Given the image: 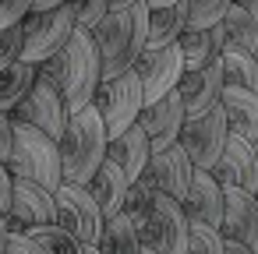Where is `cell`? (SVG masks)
Returning a JSON list of instances; mask_svg holds the SVG:
<instances>
[{"label": "cell", "mask_w": 258, "mask_h": 254, "mask_svg": "<svg viewBox=\"0 0 258 254\" xmlns=\"http://www.w3.org/2000/svg\"><path fill=\"white\" fill-rule=\"evenodd\" d=\"M36 74H39V78H46V81L60 92V99H64V110H68V113H75V110L89 106V103H92L96 85L103 81L99 50H96V43H92V32H89V29H82V25H75L71 39H68L57 53H50L46 60H39V64H36Z\"/></svg>", "instance_id": "cell-1"}, {"label": "cell", "mask_w": 258, "mask_h": 254, "mask_svg": "<svg viewBox=\"0 0 258 254\" xmlns=\"http://www.w3.org/2000/svg\"><path fill=\"white\" fill-rule=\"evenodd\" d=\"M92 43L99 50V67L103 78H113L120 71H127L138 53L145 50V32H149V4L138 0L131 8L120 11H106L92 29Z\"/></svg>", "instance_id": "cell-2"}, {"label": "cell", "mask_w": 258, "mask_h": 254, "mask_svg": "<svg viewBox=\"0 0 258 254\" xmlns=\"http://www.w3.org/2000/svg\"><path fill=\"white\" fill-rule=\"evenodd\" d=\"M106 127H103V117L99 110L89 103L75 113H68L64 120V131L57 138V148H60V180H75V184H85L96 166L103 162L106 155Z\"/></svg>", "instance_id": "cell-3"}, {"label": "cell", "mask_w": 258, "mask_h": 254, "mask_svg": "<svg viewBox=\"0 0 258 254\" xmlns=\"http://www.w3.org/2000/svg\"><path fill=\"white\" fill-rule=\"evenodd\" d=\"M8 170L11 177H29L43 187H57L60 184V148L57 138H50L46 131L15 120V141H11V155H8Z\"/></svg>", "instance_id": "cell-4"}, {"label": "cell", "mask_w": 258, "mask_h": 254, "mask_svg": "<svg viewBox=\"0 0 258 254\" xmlns=\"http://www.w3.org/2000/svg\"><path fill=\"white\" fill-rule=\"evenodd\" d=\"M53 222H60L71 236H78L85 254H96V243L103 233V212L85 184L60 180L53 187Z\"/></svg>", "instance_id": "cell-5"}, {"label": "cell", "mask_w": 258, "mask_h": 254, "mask_svg": "<svg viewBox=\"0 0 258 254\" xmlns=\"http://www.w3.org/2000/svg\"><path fill=\"white\" fill-rule=\"evenodd\" d=\"M138 250L142 254H180L187 250V215L177 198L152 194V208L138 226Z\"/></svg>", "instance_id": "cell-6"}, {"label": "cell", "mask_w": 258, "mask_h": 254, "mask_svg": "<svg viewBox=\"0 0 258 254\" xmlns=\"http://www.w3.org/2000/svg\"><path fill=\"white\" fill-rule=\"evenodd\" d=\"M92 106L99 110L103 127H106L110 138L120 134L127 124H135L138 113H142V106H145V99H142V81H138L135 67H127V71H120V74H113V78H103V81L96 85V92H92Z\"/></svg>", "instance_id": "cell-7"}, {"label": "cell", "mask_w": 258, "mask_h": 254, "mask_svg": "<svg viewBox=\"0 0 258 254\" xmlns=\"http://www.w3.org/2000/svg\"><path fill=\"white\" fill-rule=\"evenodd\" d=\"M75 32V15L68 8V0L46 11H29L22 18V60L39 64L50 53H57Z\"/></svg>", "instance_id": "cell-8"}, {"label": "cell", "mask_w": 258, "mask_h": 254, "mask_svg": "<svg viewBox=\"0 0 258 254\" xmlns=\"http://www.w3.org/2000/svg\"><path fill=\"white\" fill-rule=\"evenodd\" d=\"M226 134H230L226 113H223L219 103H212L209 110H202V113H187V117H184L177 141H180V148L191 155L195 170H212V162H216L219 152H223Z\"/></svg>", "instance_id": "cell-9"}, {"label": "cell", "mask_w": 258, "mask_h": 254, "mask_svg": "<svg viewBox=\"0 0 258 254\" xmlns=\"http://www.w3.org/2000/svg\"><path fill=\"white\" fill-rule=\"evenodd\" d=\"M131 67H135V74L142 81V99L152 103V99L166 96L170 89H177V78L184 71V60H180L177 43H166V46H145Z\"/></svg>", "instance_id": "cell-10"}, {"label": "cell", "mask_w": 258, "mask_h": 254, "mask_svg": "<svg viewBox=\"0 0 258 254\" xmlns=\"http://www.w3.org/2000/svg\"><path fill=\"white\" fill-rule=\"evenodd\" d=\"M11 117H15V120H25V124H32V127H39V131H46L50 138H60L64 120H68V110H64L60 92H57L46 78L36 74V81L29 85V92L15 103Z\"/></svg>", "instance_id": "cell-11"}, {"label": "cell", "mask_w": 258, "mask_h": 254, "mask_svg": "<svg viewBox=\"0 0 258 254\" xmlns=\"http://www.w3.org/2000/svg\"><path fill=\"white\" fill-rule=\"evenodd\" d=\"M138 177H142L152 191L170 194V198H177V201H180V198H184V191H187V184H191V177H195V162H191V155L180 148V141H173V145H166V148L152 152Z\"/></svg>", "instance_id": "cell-12"}, {"label": "cell", "mask_w": 258, "mask_h": 254, "mask_svg": "<svg viewBox=\"0 0 258 254\" xmlns=\"http://www.w3.org/2000/svg\"><path fill=\"white\" fill-rule=\"evenodd\" d=\"M50 219H53V191L29 180V177H11V201L4 212V233L29 229V226H39Z\"/></svg>", "instance_id": "cell-13"}, {"label": "cell", "mask_w": 258, "mask_h": 254, "mask_svg": "<svg viewBox=\"0 0 258 254\" xmlns=\"http://www.w3.org/2000/svg\"><path fill=\"white\" fill-rule=\"evenodd\" d=\"M184 117H187V113H184V103H180V92H177V89H170L166 96H159V99L145 103V106H142V113H138V127L145 131L149 148H152V152H159V148L173 145V141H177V134H180Z\"/></svg>", "instance_id": "cell-14"}, {"label": "cell", "mask_w": 258, "mask_h": 254, "mask_svg": "<svg viewBox=\"0 0 258 254\" xmlns=\"http://www.w3.org/2000/svg\"><path fill=\"white\" fill-rule=\"evenodd\" d=\"M209 173H212L223 187L254 191V187H258V152H254V145L230 131L226 141H223V152H219V159L212 162Z\"/></svg>", "instance_id": "cell-15"}, {"label": "cell", "mask_w": 258, "mask_h": 254, "mask_svg": "<svg viewBox=\"0 0 258 254\" xmlns=\"http://www.w3.org/2000/svg\"><path fill=\"white\" fill-rule=\"evenodd\" d=\"M223 236H237L251 254H258V198L244 187H223Z\"/></svg>", "instance_id": "cell-16"}, {"label": "cell", "mask_w": 258, "mask_h": 254, "mask_svg": "<svg viewBox=\"0 0 258 254\" xmlns=\"http://www.w3.org/2000/svg\"><path fill=\"white\" fill-rule=\"evenodd\" d=\"M177 92H180L184 113H202L212 103H219V92H223V64H219V57H209L198 67H184L180 78H177Z\"/></svg>", "instance_id": "cell-17"}, {"label": "cell", "mask_w": 258, "mask_h": 254, "mask_svg": "<svg viewBox=\"0 0 258 254\" xmlns=\"http://www.w3.org/2000/svg\"><path fill=\"white\" fill-rule=\"evenodd\" d=\"M180 208H184L187 222L219 226L223 222V184L209 170H195V177H191V184L180 198Z\"/></svg>", "instance_id": "cell-18"}, {"label": "cell", "mask_w": 258, "mask_h": 254, "mask_svg": "<svg viewBox=\"0 0 258 254\" xmlns=\"http://www.w3.org/2000/svg\"><path fill=\"white\" fill-rule=\"evenodd\" d=\"M219 106H223V113H226L230 131L240 134L244 141H251L254 152H258V92L223 85V92H219Z\"/></svg>", "instance_id": "cell-19"}, {"label": "cell", "mask_w": 258, "mask_h": 254, "mask_svg": "<svg viewBox=\"0 0 258 254\" xmlns=\"http://www.w3.org/2000/svg\"><path fill=\"white\" fill-rule=\"evenodd\" d=\"M149 155H152L149 138H145V131H142V127H138V120H135V124H127L120 134L106 138V155H103V159L117 162V166L124 170V177H127V180H135V177L142 173V166L149 162Z\"/></svg>", "instance_id": "cell-20"}, {"label": "cell", "mask_w": 258, "mask_h": 254, "mask_svg": "<svg viewBox=\"0 0 258 254\" xmlns=\"http://www.w3.org/2000/svg\"><path fill=\"white\" fill-rule=\"evenodd\" d=\"M127 184H131V180L124 177V170H120L117 162H110V159H103V162L96 166V173L85 180V187H89V194L96 198V205H99L103 219H110V215H117V212H120Z\"/></svg>", "instance_id": "cell-21"}, {"label": "cell", "mask_w": 258, "mask_h": 254, "mask_svg": "<svg viewBox=\"0 0 258 254\" xmlns=\"http://www.w3.org/2000/svg\"><path fill=\"white\" fill-rule=\"evenodd\" d=\"M187 25V8L184 0H170V4H156L149 8V32H145V46H166L180 36V29Z\"/></svg>", "instance_id": "cell-22"}, {"label": "cell", "mask_w": 258, "mask_h": 254, "mask_svg": "<svg viewBox=\"0 0 258 254\" xmlns=\"http://www.w3.org/2000/svg\"><path fill=\"white\" fill-rule=\"evenodd\" d=\"M219 64H223V85L258 92V60H254L251 50L226 39V46L219 50Z\"/></svg>", "instance_id": "cell-23"}, {"label": "cell", "mask_w": 258, "mask_h": 254, "mask_svg": "<svg viewBox=\"0 0 258 254\" xmlns=\"http://www.w3.org/2000/svg\"><path fill=\"white\" fill-rule=\"evenodd\" d=\"M96 250H103V254H138V226L131 219H124L120 212L103 219V233H99Z\"/></svg>", "instance_id": "cell-24"}, {"label": "cell", "mask_w": 258, "mask_h": 254, "mask_svg": "<svg viewBox=\"0 0 258 254\" xmlns=\"http://www.w3.org/2000/svg\"><path fill=\"white\" fill-rule=\"evenodd\" d=\"M36 81V64L29 60H11L0 67V110H15V103L29 92V85Z\"/></svg>", "instance_id": "cell-25"}, {"label": "cell", "mask_w": 258, "mask_h": 254, "mask_svg": "<svg viewBox=\"0 0 258 254\" xmlns=\"http://www.w3.org/2000/svg\"><path fill=\"white\" fill-rule=\"evenodd\" d=\"M32 240H36V247H39V254H85V247H82V240L78 236H71L60 222H39V226H29L25 229Z\"/></svg>", "instance_id": "cell-26"}, {"label": "cell", "mask_w": 258, "mask_h": 254, "mask_svg": "<svg viewBox=\"0 0 258 254\" xmlns=\"http://www.w3.org/2000/svg\"><path fill=\"white\" fill-rule=\"evenodd\" d=\"M173 43H177V50H180L184 67H198V64H205L209 57H219L216 46H212V32H209V29H198V25H184Z\"/></svg>", "instance_id": "cell-27"}, {"label": "cell", "mask_w": 258, "mask_h": 254, "mask_svg": "<svg viewBox=\"0 0 258 254\" xmlns=\"http://www.w3.org/2000/svg\"><path fill=\"white\" fill-rule=\"evenodd\" d=\"M223 29H226V39H230V43H237V46H244V50L254 53V43H258V22H254L247 11H240L237 4H230L226 15H223Z\"/></svg>", "instance_id": "cell-28"}, {"label": "cell", "mask_w": 258, "mask_h": 254, "mask_svg": "<svg viewBox=\"0 0 258 254\" xmlns=\"http://www.w3.org/2000/svg\"><path fill=\"white\" fill-rule=\"evenodd\" d=\"M152 187L142 180V177H135L131 184H127V191H124V205H120V215L124 219H131L135 226H142L145 222V215H149V208H152Z\"/></svg>", "instance_id": "cell-29"}, {"label": "cell", "mask_w": 258, "mask_h": 254, "mask_svg": "<svg viewBox=\"0 0 258 254\" xmlns=\"http://www.w3.org/2000/svg\"><path fill=\"white\" fill-rule=\"evenodd\" d=\"M187 250L195 254H223V233L209 222H187Z\"/></svg>", "instance_id": "cell-30"}, {"label": "cell", "mask_w": 258, "mask_h": 254, "mask_svg": "<svg viewBox=\"0 0 258 254\" xmlns=\"http://www.w3.org/2000/svg\"><path fill=\"white\" fill-rule=\"evenodd\" d=\"M184 8H187V25L209 29V25L223 22L230 0H184Z\"/></svg>", "instance_id": "cell-31"}, {"label": "cell", "mask_w": 258, "mask_h": 254, "mask_svg": "<svg viewBox=\"0 0 258 254\" xmlns=\"http://www.w3.org/2000/svg\"><path fill=\"white\" fill-rule=\"evenodd\" d=\"M68 8H71V15H75V25H82V29H92V25L110 11L106 0H68Z\"/></svg>", "instance_id": "cell-32"}, {"label": "cell", "mask_w": 258, "mask_h": 254, "mask_svg": "<svg viewBox=\"0 0 258 254\" xmlns=\"http://www.w3.org/2000/svg\"><path fill=\"white\" fill-rule=\"evenodd\" d=\"M11 60H22V22L0 29V67Z\"/></svg>", "instance_id": "cell-33"}, {"label": "cell", "mask_w": 258, "mask_h": 254, "mask_svg": "<svg viewBox=\"0 0 258 254\" xmlns=\"http://www.w3.org/2000/svg\"><path fill=\"white\" fill-rule=\"evenodd\" d=\"M32 11V0H0V29L22 22Z\"/></svg>", "instance_id": "cell-34"}, {"label": "cell", "mask_w": 258, "mask_h": 254, "mask_svg": "<svg viewBox=\"0 0 258 254\" xmlns=\"http://www.w3.org/2000/svg\"><path fill=\"white\" fill-rule=\"evenodd\" d=\"M11 141H15V117L8 110H0V162H8Z\"/></svg>", "instance_id": "cell-35"}, {"label": "cell", "mask_w": 258, "mask_h": 254, "mask_svg": "<svg viewBox=\"0 0 258 254\" xmlns=\"http://www.w3.org/2000/svg\"><path fill=\"white\" fill-rule=\"evenodd\" d=\"M8 201H11V170L8 162H0V212H8Z\"/></svg>", "instance_id": "cell-36"}, {"label": "cell", "mask_w": 258, "mask_h": 254, "mask_svg": "<svg viewBox=\"0 0 258 254\" xmlns=\"http://www.w3.org/2000/svg\"><path fill=\"white\" fill-rule=\"evenodd\" d=\"M223 250H226V254H251L237 236H223Z\"/></svg>", "instance_id": "cell-37"}, {"label": "cell", "mask_w": 258, "mask_h": 254, "mask_svg": "<svg viewBox=\"0 0 258 254\" xmlns=\"http://www.w3.org/2000/svg\"><path fill=\"white\" fill-rule=\"evenodd\" d=\"M230 4H237L240 11H247V15L258 22V0H230Z\"/></svg>", "instance_id": "cell-38"}, {"label": "cell", "mask_w": 258, "mask_h": 254, "mask_svg": "<svg viewBox=\"0 0 258 254\" xmlns=\"http://www.w3.org/2000/svg\"><path fill=\"white\" fill-rule=\"evenodd\" d=\"M64 0H32V11H46V8H57Z\"/></svg>", "instance_id": "cell-39"}, {"label": "cell", "mask_w": 258, "mask_h": 254, "mask_svg": "<svg viewBox=\"0 0 258 254\" xmlns=\"http://www.w3.org/2000/svg\"><path fill=\"white\" fill-rule=\"evenodd\" d=\"M110 4V11H120V8H131V4H138V0H106Z\"/></svg>", "instance_id": "cell-40"}, {"label": "cell", "mask_w": 258, "mask_h": 254, "mask_svg": "<svg viewBox=\"0 0 258 254\" xmlns=\"http://www.w3.org/2000/svg\"><path fill=\"white\" fill-rule=\"evenodd\" d=\"M0 250H4V212H0Z\"/></svg>", "instance_id": "cell-41"}, {"label": "cell", "mask_w": 258, "mask_h": 254, "mask_svg": "<svg viewBox=\"0 0 258 254\" xmlns=\"http://www.w3.org/2000/svg\"><path fill=\"white\" fill-rule=\"evenodd\" d=\"M145 4H149V8H156V4H170V0H145Z\"/></svg>", "instance_id": "cell-42"}, {"label": "cell", "mask_w": 258, "mask_h": 254, "mask_svg": "<svg viewBox=\"0 0 258 254\" xmlns=\"http://www.w3.org/2000/svg\"><path fill=\"white\" fill-rule=\"evenodd\" d=\"M254 60H258V43H254Z\"/></svg>", "instance_id": "cell-43"}, {"label": "cell", "mask_w": 258, "mask_h": 254, "mask_svg": "<svg viewBox=\"0 0 258 254\" xmlns=\"http://www.w3.org/2000/svg\"><path fill=\"white\" fill-rule=\"evenodd\" d=\"M254 198H258V187H254Z\"/></svg>", "instance_id": "cell-44"}]
</instances>
